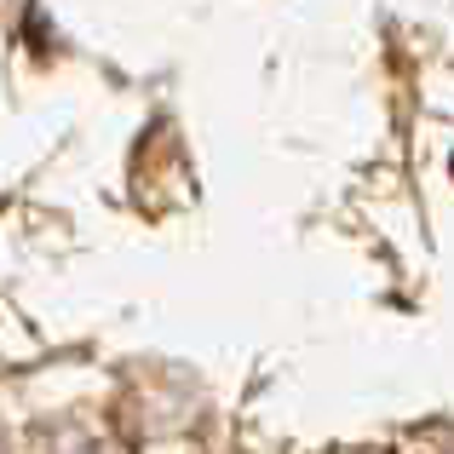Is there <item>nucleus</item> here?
Instances as JSON below:
<instances>
[{
    "mask_svg": "<svg viewBox=\"0 0 454 454\" xmlns=\"http://www.w3.org/2000/svg\"><path fill=\"white\" fill-rule=\"evenodd\" d=\"M0 454H6V443H0Z\"/></svg>",
    "mask_w": 454,
    "mask_h": 454,
    "instance_id": "1",
    "label": "nucleus"
}]
</instances>
